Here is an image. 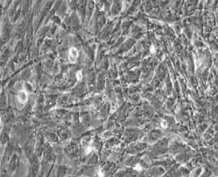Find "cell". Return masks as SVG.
Listing matches in <instances>:
<instances>
[{"mask_svg": "<svg viewBox=\"0 0 218 177\" xmlns=\"http://www.w3.org/2000/svg\"><path fill=\"white\" fill-rule=\"evenodd\" d=\"M43 154V158L47 161L50 163L54 161L56 158L55 151L48 143L45 145Z\"/></svg>", "mask_w": 218, "mask_h": 177, "instance_id": "cell-1", "label": "cell"}, {"mask_svg": "<svg viewBox=\"0 0 218 177\" xmlns=\"http://www.w3.org/2000/svg\"><path fill=\"white\" fill-rule=\"evenodd\" d=\"M123 3L122 1H116L112 2L110 8V13L112 16L118 15L122 9Z\"/></svg>", "mask_w": 218, "mask_h": 177, "instance_id": "cell-2", "label": "cell"}, {"mask_svg": "<svg viewBox=\"0 0 218 177\" xmlns=\"http://www.w3.org/2000/svg\"><path fill=\"white\" fill-rule=\"evenodd\" d=\"M32 171L33 174L36 175L38 172L39 167V161L38 156L36 154H34L32 157L29 160Z\"/></svg>", "mask_w": 218, "mask_h": 177, "instance_id": "cell-3", "label": "cell"}, {"mask_svg": "<svg viewBox=\"0 0 218 177\" xmlns=\"http://www.w3.org/2000/svg\"><path fill=\"white\" fill-rule=\"evenodd\" d=\"M78 53L75 48H71L68 52V61L71 63H75L78 59Z\"/></svg>", "mask_w": 218, "mask_h": 177, "instance_id": "cell-4", "label": "cell"}, {"mask_svg": "<svg viewBox=\"0 0 218 177\" xmlns=\"http://www.w3.org/2000/svg\"><path fill=\"white\" fill-rule=\"evenodd\" d=\"M95 7V2L93 1H89L87 2L86 8V16L88 19H90L92 17L94 12Z\"/></svg>", "mask_w": 218, "mask_h": 177, "instance_id": "cell-5", "label": "cell"}, {"mask_svg": "<svg viewBox=\"0 0 218 177\" xmlns=\"http://www.w3.org/2000/svg\"><path fill=\"white\" fill-rule=\"evenodd\" d=\"M19 162L18 156L15 154L12 155L9 162V166L10 171L13 172L17 168Z\"/></svg>", "mask_w": 218, "mask_h": 177, "instance_id": "cell-6", "label": "cell"}, {"mask_svg": "<svg viewBox=\"0 0 218 177\" xmlns=\"http://www.w3.org/2000/svg\"><path fill=\"white\" fill-rule=\"evenodd\" d=\"M97 27L99 29L103 28L106 22V18L105 15L103 12H99L97 14Z\"/></svg>", "mask_w": 218, "mask_h": 177, "instance_id": "cell-7", "label": "cell"}, {"mask_svg": "<svg viewBox=\"0 0 218 177\" xmlns=\"http://www.w3.org/2000/svg\"><path fill=\"white\" fill-rule=\"evenodd\" d=\"M27 91L24 88L18 90L17 94V98L18 101L22 103L26 102L28 98Z\"/></svg>", "mask_w": 218, "mask_h": 177, "instance_id": "cell-8", "label": "cell"}, {"mask_svg": "<svg viewBox=\"0 0 218 177\" xmlns=\"http://www.w3.org/2000/svg\"><path fill=\"white\" fill-rule=\"evenodd\" d=\"M87 2H88L86 1H80L78 5V12L81 16L84 18L86 16Z\"/></svg>", "mask_w": 218, "mask_h": 177, "instance_id": "cell-9", "label": "cell"}, {"mask_svg": "<svg viewBox=\"0 0 218 177\" xmlns=\"http://www.w3.org/2000/svg\"><path fill=\"white\" fill-rule=\"evenodd\" d=\"M44 146V138L43 137H41L38 141L36 148V155L38 157H40L42 155Z\"/></svg>", "mask_w": 218, "mask_h": 177, "instance_id": "cell-10", "label": "cell"}, {"mask_svg": "<svg viewBox=\"0 0 218 177\" xmlns=\"http://www.w3.org/2000/svg\"><path fill=\"white\" fill-rule=\"evenodd\" d=\"M25 150L27 157L29 160L35 154L33 145L32 144L30 143L27 144V145H26Z\"/></svg>", "mask_w": 218, "mask_h": 177, "instance_id": "cell-11", "label": "cell"}, {"mask_svg": "<svg viewBox=\"0 0 218 177\" xmlns=\"http://www.w3.org/2000/svg\"><path fill=\"white\" fill-rule=\"evenodd\" d=\"M12 149L9 146H8L6 148V151L3 156V162L6 163L9 162L12 155Z\"/></svg>", "mask_w": 218, "mask_h": 177, "instance_id": "cell-12", "label": "cell"}, {"mask_svg": "<svg viewBox=\"0 0 218 177\" xmlns=\"http://www.w3.org/2000/svg\"><path fill=\"white\" fill-rule=\"evenodd\" d=\"M167 146V141L165 140L161 141L156 145L155 148L159 152L164 151Z\"/></svg>", "mask_w": 218, "mask_h": 177, "instance_id": "cell-13", "label": "cell"}, {"mask_svg": "<svg viewBox=\"0 0 218 177\" xmlns=\"http://www.w3.org/2000/svg\"><path fill=\"white\" fill-rule=\"evenodd\" d=\"M134 41L132 39H129L122 45L121 48L124 50L128 49L131 47L134 44Z\"/></svg>", "mask_w": 218, "mask_h": 177, "instance_id": "cell-14", "label": "cell"}, {"mask_svg": "<svg viewBox=\"0 0 218 177\" xmlns=\"http://www.w3.org/2000/svg\"><path fill=\"white\" fill-rule=\"evenodd\" d=\"M111 26V24H108L106 26L105 28L103 29V31L102 32L101 34V36H102L103 38L106 36L107 35L109 34V32L110 31Z\"/></svg>", "mask_w": 218, "mask_h": 177, "instance_id": "cell-15", "label": "cell"}, {"mask_svg": "<svg viewBox=\"0 0 218 177\" xmlns=\"http://www.w3.org/2000/svg\"><path fill=\"white\" fill-rule=\"evenodd\" d=\"M9 138V135L7 132H4L2 133L1 136V141L2 144H5L7 142Z\"/></svg>", "mask_w": 218, "mask_h": 177, "instance_id": "cell-16", "label": "cell"}, {"mask_svg": "<svg viewBox=\"0 0 218 177\" xmlns=\"http://www.w3.org/2000/svg\"><path fill=\"white\" fill-rule=\"evenodd\" d=\"M66 168L63 166H60L58 168L57 172L58 176H63L65 174Z\"/></svg>", "mask_w": 218, "mask_h": 177, "instance_id": "cell-17", "label": "cell"}, {"mask_svg": "<svg viewBox=\"0 0 218 177\" xmlns=\"http://www.w3.org/2000/svg\"><path fill=\"white\" fill-rule=\"evenodd\" d=\"M47 138L48 140L52 142H56L57 141V137L55 134H47Z\"/></svg>", "mask_w": 218, "mask_h": 177, "instance_id": "cell-18", "label": "cell"}]
</instances>
